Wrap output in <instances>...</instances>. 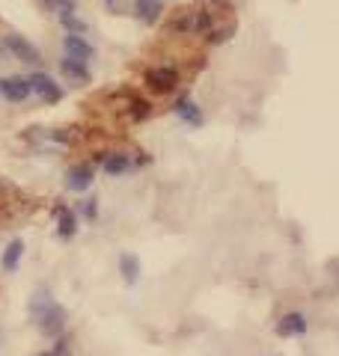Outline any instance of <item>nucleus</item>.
I'll use <instances>...</instances> for the list:
<instances>
[{"mask_svg": "<svg viewBox=\"0 0 339 356\" xmlns=\"http://www.w3.org/2000/svg\"><path fill=\"white\" fill-rule=\"evenodd\" d=\"M33 92L30 89V81L27 77H21V74H6V77H0V95L6 98V102H27V95Z\"/></svg>", "mask_w": 339, "mask_h": 356, "instance_id": "obj_5", "label": "nucleus"}, {"mask_svg": "<svg viewBox=\"0 0 339 356\" xmlns=\"http://www.w3.org/2000/svg\"><path fill=\"white\" fill-rule=\"evenodd\" d=\"M0 191H3V184H0Z\"/></svg>", "mask_w": 339, "mask_h": 356, "instance_id": "obj_23", "label": "nucleus"}, {"mask_svg": "<svg viewBox=\"0 0 339 356\" xmlns=\"http://www.w3.org/2000/svg\"><path fill=\"white\" fill-rule=\"evenodd\" d=\"M90 184H93V166L90 163H78V166H72V170L65 172V187H69L72 193L90 191Z\"/></svg>", "mask_w": 339, "mask_h": 356, "instance_id": "obj_6", "label": "nucleus"}, {"mask_svg": "<svg viewBox=\"0 0 339 356\" xmlns=\"http://www.w3.org/2000/svg\"><path fill=\"white\" fill-rule=\"evenodd\" d=\"M107 3H116V0H107Z\"/></svg>", "mask_w": 339, "mask_h": 356, "instance_id": "obj_22", "label": "nucleus"}, {"mask_svg": "<svg viewBox=\"0 0 339 356\" xmlns=\"http://www.w3.org/2000/svg\"><path fill=\"white\" fill-rule=\"evenodd\" d=\"M303 332H307V318H303L301 312H289V315H283L277 321V336H283V339L303 336Z\"/></svg>", "mask_w": 339, "mask_h": 356, "instance_id": "obj_9", "label": "nucleus"}, {"mask_svg": "<svg viewBox=\"0 0 339 356\" xmlns=\"http://www.w3.org/2000/svg\"><path fill=\"white\" fill-rule=\"evenodd\" d=\"M60 21H63V27L69 30V33H78V36H81V33H86V24H84V21H81L78 15H74V13L60 15Z\"/></svg>", "mask_w": 339, "mask_h": 356, "instance_id": "obj_18", "label": "nucleus"}, {"mask_svg": "<svg viewBox=\"0 0 339 356\" xmlns=\"http://www.w3.org/2000/svg\"><path fill=\"white\" fill-rule=\"evenodd\" d=\"M131 170V158L128 154H107L104 158V172L107 175H125Z\"/></svg>", "mask_w": 339, "mask_h": 356, "instance_id": "obj_16", "label": "nucleus"}, {"mask_svg": "<svg viewBox=\"0 0 339 356\" xmlns=\"http://www.w3.org/2000/svg\"><path fill=\"white\" fill-rule=\"evenodd\" d=\"M98 214V199H86V205H84V217H95Z\"/></svg>", "mask_w": 339, "mask_h": 356, "instance_id": "obj_20", "label": "nucleus"}, {"mask_svg": "<svg viewBox=\"0 0 339 356\" xmlns=\"http://www.w3.org/2000/svg\"><path fill=\"white\" fill-rule=\"evenodd\" d=\"M3 48L13 54L18 63H27V65L42 63V51H39L33 42H27L24 36H18V33H9V36L3 39Z\"/></svg>", "mask_w": 339, "mask_h": 356, "instance_id": "obj_2", "label": "nucleus"}, {"mask_svg": "<svg viewBox=\"0 0 339 356\" xmlns=\"http://www.w3.org/2000/svg\"><path fill=\"white\" fill-rule=\"evenodd\" d=\"M30 315H33V321H36V327H39L42 336H48V339H60L63 336V330H65V309L48 291L33 294Z\"/></svg>", "mask_w": 339, "mask_h": 356, "instance_id": "obj_1", "label": "nucleus"}, {"mask_svg": "<svg viewBox=\"0 0 339 356\" xmlns=\"http://www.w3.org/2000/svg\"><path fill=\"white\" fill-rule=\"evenodd\" d=\"M21 255H24V241L15 238V241L3 250V259H0V267H3V273H15V270H18Z\"/></svg>", "mask_w": 339, "mask_h": 356, "instance_id": "obj_10", "label": "nucleus"}, {"mask_svg": "<svg viewBox=\"0 0 339 356\" xmlns=\"http://www.w3.org/2000/svg\"><path fill=\"white\" fill-rule=\"evenodd\" d=\"M212 3H229V0H212Z\"/></svg>", "mask_w": 339, "mask_h": 356, "instance_id": "obj_21", "label": "nucleus"}, {"mask_svg": "<svg viewBox=\"0 0 339 356\" xmlns=\"http://www.w3.org/2000/svg\"><path fill=\"white\" fill-rule=\"evenodd\" d=\"M60 69H63V74H69L72 81H78V83H86V81H90V69H86V63H84V60L69 57V54L63 57Z\"/></svg>", "mask_w": 339, "mask_h": 356, "instance_id": "obj_13", "label": "nucleus"}, {"mask_svg": "<svg viewBox=\"0 0 339 356\" xmlns=\"http://www.w3.org/2000/svg\"><path fill=\"white\" fill-rule=\"evenodd\" d=\"M134 13L143 24H155V21H161V15H164V6H161V0H137Z\"/></svg>", "mask_w": 339, "mask_h": 356, "instance_id": "obj_11", "label": "nucleus"}, {"mask_svg": "<svg viewBox=\"0 0 339 356\" xmlns=\"http://www.w3.org/2000/svg\"><path fill=\"white\" fill-rule=\"evenodd\" d=\"M39 356H69V344H65V339H60L57 348L48 350V353H39Z\"/></svg>", "mask_w": 339, "mask_h": 356, "instance_id": "obj_19", "label": "nucleus"}, {"mask_svg": "<svg viewBox=\"0 0 339 356\" xmlns=\"http://www.w3.org/2000/svg\"><path fill=\"white\" fill-rule=\"evenodd\" d=\"M179 83V72H176V65H155V69H149L146 72V86L152 89V92H170V89H176Z\"/></svg>", "mask_w": 339, "mask_h": 356, "instance_id": "obj_3", "label": "nucleus"}, {"mask_svg": "<svg viewBox=\"0 0 339 356\" xmlns=\"http://www.w3.org/2000/svg\"><path fill=\"white\" fill-rule=\"evenodd\" d=\"M119 273H123L125 285H137V280H140V259L137 255H131V252L119 255Z\"/></svg>", "mask_w": 339, "mask_h": 356, "instance_id": "obj_12", "label": "nucleus"}, {"mask_svg": "<svg viewBox=\"0 0 339 356\" xmlns=\"http://www.w3.org/2000/svg\"><path fill=\"white\" fill-rule=\"evenodd\" d=\"M176 113H179V119L188 122V125H203V110L196 107V102H191V98H179Z\"/></svg>", "mask_w": 339, "mask_h": 356, "instance_id": "obj_14", "label": "nucleus"}, {"mask_svg": "<svg viewBox=\"0 0 339 356\" xmlns=\"http://www.w3.org/2000/svg\"><path fill=\"white\" fill-rule=\"evenodd\" d=\"M54 217H57V238L60 241L74 238V232H78V214L65 205H57L54 208Z\"/></svg>", "mask_w": 339, "mask_h": 356, "instance_id": "obj_8", "label": "nucleus"}, {"mask_svg": "<svg viewBox=\"0 0 339 356\" xmlns=\"http://www.w3.org/2000/svg\"><path fill=\"white\" fill-rule=\"evenodd\" d=\"M63 48H65V54H69V57L84 60V63H90V60L95 57V48H93V44L86 42L84 36H78V33H69V36L63 39Z\"/></svg>", "mask_w": 339, "mask_h": 356, "instance_id": "obj_7", "label": "nucleus"}, {"mask_svg": "<svg viewBox=\"0 0 339 356\" xmlns=\"http://www.w3.org/2000/svg\"><path fill=\"white\" fill-rule=\"evenodd\" d=\"M27 81H30V89H33V92H36V95H39L45 104H57L60 98H63V89H60V83L54 81L51 74H45V72L30 74Z\"/></svg>", "mask_w": 339, "mask_h": 356, "instance_id": "obj_4", "label": "nucleus"}, {"mask_svg": "<svg viewBox=\"0 0 339 356\" xmlns=\"http://www.w3.org/2000/svg\"><path fill=\"white\" fill-rule=\"evenodd\" d=\"M125 113H128L131 119H134V122H143V119H149L152 107H149V102H146V98H140V95H134V92H128Z\"/></svg>", "mask_w": 339, "mask_h": 356, "instance_id": "obj_15", "label": "nucleus"}, {"mask_svg": "<svg viewBox=\"0 0 339 356\" xmlns=\"http://www.w3.org/2000/svg\"><path fill=\"white\" fill-rule=\"evenodd\" d=\"M212 30V13H194V18H191V33H200V36H205V33Z\"/></svg>", "mask_w": 339, "mask_h": 356, "instance_id": "obj_17", "label": "nucleus"}]
</instances>
